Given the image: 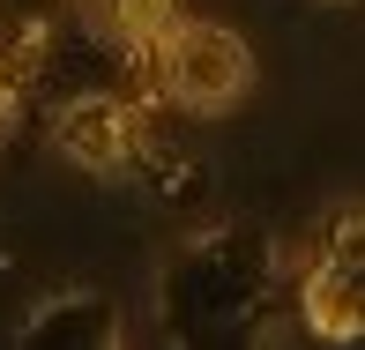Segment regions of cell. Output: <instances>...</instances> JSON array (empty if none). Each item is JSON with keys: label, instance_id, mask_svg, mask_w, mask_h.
<instances>
[{"label": "cell", "instance_id": "4", "mask_svg": "<svg viewBox=\"0 0 365 350\" xmlns=\"http://www.w3.org/2000/svg\"><path fill=\"white\" fill-rule=\"evenodd\" d=\"M97 15H105V30L120 45H135V53L157 60V45L172 38L187 15H179V0H97Z\"/></svg>", "mask_w": 365, "mask_h": 350}, {"label": "cell", "instance_id": "1", "mask_svg": "<svg viewBox=\"0 0 365 350\" xmlns=\"http://www.w3.org/2000/svg\"><path fill=\"white\" fill-rule=\"evenodd\" d=\"M157 90L172 97L179 112H202L217 120L231 112L246 90H254V45L224 23H179L172 38L157 45Z\"/></svg>", "mask_w": 365, "mask_h": 350}, {"label": "cell", "instance_id": "3", "mask_svg": "<svg viewBox=\"0 0 365 350\" xmlns=\"http://www.w3.org/2000/svg\"><path fill=\"white\" fill-rule=\"evenodd\" d=\"M53 142H60V157H68V164H82V172H127V164L142 157L149 127H142V112L127 105V97L82 90V97H68V105H60Z\"/></svg>", "mask_w": 365, "mask_h": 350}, {"label": "cell", "instance_id": "5", "mask_svg": "<svg viewBox=\"0 0 365 350\" xmlns=\"http://www.w3.org/2000/svg\"><path fill=\"white\" fill-rule=\"evenodd\" d=\"M328 8H351V0H328Z\"/></svg>", "mask_w": 365, "mask_h": 350}, {"label": "cell", "instance_id": "2", "mask_svg": "<svg viewBox=\"0 0 365 350\" xmlns=\"http://www.w3.org/2000/svg\"><path fill=\"white\" fill-rule=\"evenodd\" d=\"M298 313L321 343H358L365 336V209L336 216L321 239V261L306 269Z\"/></svg>", "mask_w": 365, "mask_h": 350}]
</instances>
